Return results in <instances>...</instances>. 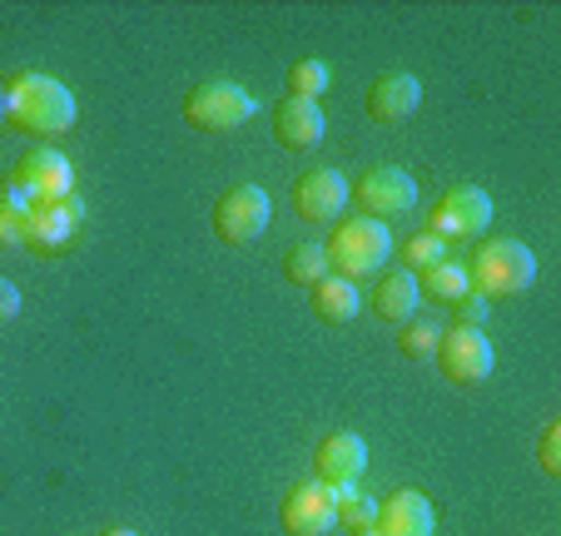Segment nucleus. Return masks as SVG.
<instances>
[{
    "instance_id": "26",
    "label": "nucleus",
    "mask_w": 561,
    "mask_h": 536,
    "mask_svg": "<svg viewBox=\"0 0 561 536\" xmlns=\"http://www.w3.org/2000/svg\"><path fill=\"white\" fill-rule=\"evenodd\" d=\"M537 463L547 477H561V422H547L541 432V447H537Z\"/></svg>"
},
{
    "instance_id": "7",
    "label": "nucleus",
    "mask_w": 561,
    "mask_h": 536,
    "mask_svg": "<svg viewBox=\"0 0 561 536\" xmlns=\"http://www.w3.org/2000/svg\"><path fill=\"white\" fill-rule=\"evenodd\" d=\"M437 357H443V373H447V378L462 383V388H472V383H488L492 368H497L492 338L482 333V328H453V333H443V343H437Z\"/></svg>"
},
{
    "instance_id": "1",
    "label": "nucleus",
    "mask_w": 561,
    "mask_h": 536,
    "mask_svg": "<svg viewBox=\"0 0 561 536\" xmlns=\"http://www.w3.org/2000/svg\"><path fill=\"white\" fill-rule=\"evenodd\" d=\"M11 125H21L25 135H65L75 125V95L70 84H60L55 75L21 70L11 75Z\"/></svg>"
},
{
    "instance_id": "12",
    "label": "nucleus",
    "mask_w": 561,
    "mask_h": 536,
    "mask_svg": "<svg viewBox=\"0 0 561 536\" xmlns=\"http://www.w3.org/2000/svg\"><path fill=\"white\" fill-rule=\"evenodd\" d=\"M318 482L329 487H348V482H363L368 472V442L358 432H329V437L318 442Z\"/></svg>"
},
{
    "instance_id": "20",
    "label": "nucleus",
    "mask_w": 561,
    "mask_h": 536,
    "mask_svg": "<svg viewBox=\"0 0 561 536\" xmlns=\"http://www.w3.org/2000/svg\"><path fill=\"white\" fill-rule=\"evenodd\" d=\"M417 288H423L427 298H437V304H457L462 294H472V278H467V263L443 259L437 269H427V274L417 278Z\"/></svg>"
},
{
    "instance_id": "5",
    "label": "nucleus",
    "mask_w": 561,
    "mask_h": 536,
    "mask_svg": "<svg viewBox=\"0 0 561 536\" xmlns=\"http://www.w3.org/2000/svg\"><path fill=\"white\" fill-rule=\"evenodd\" d=\"M268 219H274V204L259 184H233L219 204H214V229L224 243H254L264 239Z\"/></svg>"
},
{
    "instance_id": "29",
    "label": "nucleus",
    "mask_w": 561,
    "mask_h": 536,
    "mask_svg": "<svg viewBox=\"0 0 561 536\" xmlns=\"http://www.w3.org/2000/svg\"><path fill=\"white\" fill-rule=\"evenodd\" d=\"M0 125H11V84L0 80Z\"/></svg>"
},
{
    "instance_id": "10",
    "label": "nucleus",
    "mask_w": 561,
    "mask_h": 536,
    "mask_svg": "<svg viewBox=\"0 0 561 536\" xmlns=\"http://www.w3.org/2000/svg\"><path fill=\"white\" fill-rule=\"evenodd\" d=\"M492 224V199L477 184H453V190L437 199L433 209V229L437 239H472V233H482Z\"/></svg>"
},
{
    "instance_id": "4",
    "label": "nucleus",
    "mask_w": 561,
    "mask_h": 536,
    "mask_svg": "<svg viewBox=\"0 0 561 536\" xmlns=\"http://www.w3.org/2000/svg\"><path fill=\"white\" fill-rule=\"evenodd\" d=\"M254 110H259V100L233 80H204V84H194L190 100H184V119H190L194 129H204V135H229V129H239L244 119H254Z\"/></svg>"
},
{
    "instance_id": "30",
    "label": "nucleus",
    "mask_w": 561,
    "mask_h": 536,
    "mask_svg": "<svg viewBox=\"0 0 561 536\" xmlns=\"http://www.w3.org/2000/svg\"><path fill=\"white\" fill-rule=\"evenodd\" d=\"M105 536H139V532H129V526H110Z\"/></svg>"
},
{
    "instance_id": "23",
    "label": "nucleus",
    "mask_w": 561,
    "mask_h": 536,
    "mask_svg": "<svg viewBox=\"0 0 561 536\" xmlns=\"http://www.w3.org/2000/svg\"><path fill=\"white\" fill-rule=\"evenodd\" d=\"M339 492V522L343 526H353V532H363V526H373V516H378V502H373L368 492H363L358 482H348V487H333Z\"/></svg>"
},
{
    "instance_id": "16",
    "label": "nucleus",
    "mask_w": 561,
    "mask_h": 536,
    "mask_svg": "<svg viewBox=\"0 0 561 536\" xmlns=\"http://www.w3.org/2000/svg\"><path fill=\"white\" fill-rule=\"evenodd\" d=\"M423 304V288H417L413 269H382L378 288H373V313L388 318V323H408Z\"/></svg>"
},
{
    "instance_id": "6",
    "label": "nucleus",
    "mask_w": 561,
    "mask_h": 536,
    "mask_svg": "<svg viewBox=\"0 0 561 536\" xmlns=\"http://www.w3.org/2000/svg\"><path fill=\"white\" fill-rule=\"evenodd\" d=\"M15 184L31 194L35 204H60V199H75V164L60 155L55 145H35L21 155L15 164Z\"/></svg>"
},
{
    "instance_id": "21",
    "label": "nucleus",
    "mask_w": 561,
    "mask_h": 536,
    "mask_svg": "<svg viewBox=\"0 0 561 536\" xmlns=\"http://www.w3.org/2000/svg\"><path fill=\"white\" fill-rule=\"evenodd\" d=\"M284 274L294 278V284L313 288L318 278L333 274V269H329V249H323V243H294V249L284 253Z\"/></svg>"
},
{
    "instance_id": "3",
    "label": "nucleus",
    "mask_w": 561,
    "mask_h": 536,
    "mask_svg": "<svg viewBox=\"0 0 561 536\" xmlns=\"http://www.w3.org/2000/svg\"><path fill=\"white\" fill-rule=\"evenodd\" d=\"M329 249V269L333 274H343V278H373V274H382L388 269V259H392V229L382 219H343L339 229H333V239L323 243Z\"/></svg>"
},
{
    "instance_id": "22",
    "label": "nucleus",
    "mask_w": 561,
    "mask_h": 536,
    "mask_svg": "<svg viewBox=\"0 0 561 536\" xmlns=\"http://www.w3.org/2000/svg\"><path fill=\"white\" fill-rule=\"evenodd\" d=\"M329 84H333V70L329 60H298L294 70H288V90H294L298 100H318V95H329Z\"/></svg>"
},
{
    "instance_id": "17",
    "label": "nucleus",
    "mask_w": 561,
    "mask_h": 536,
    "mask_svg": "<svg viewBox=\"0 0 561 536\" xmlns=\"http://www.w3.org/2000/svg\"><path fill=\"white\" fill-rule=\"evenodd\" d=\"M80 219H85V204H80V199L35 204L31 224H25V243H35V249H60V243L75 233V224H80Z\"/></svg>"
},
{
    "instance_id": "11",
    "label": "nucleus",
    "mask_w": 561,
    "mask_h": 536,
    "mask_svg": "<svg viewBox=\"0 0 561 536\" xmlns=\"http://www.w3.org/2000/svg\"><path fill=\"white\" fill-rule=\"evenodd\" d=\"M348 199H353V190L339 169H308V174L294 184V209L304 214L308 224L339 219V214L348 209Z\"/></svg>"
},
{
    "instance_id": "8",
    "label": "nucleus",
    "mask_w": 561,
    "mask_h": 536,
    "mask_svg": "<svg viewBox=\"0 0 561 536\" xmlns=\"http://www.w3.org/2000/svg\"><path fill=\"white\" fill-rule=\"evenodd\" d=\"M284 532L288 536H329L339 526V492L329 482H298L294 492L284 497Z\"/></svg>"
},
{
    "instance_id": "2",
    "label": "nucleus",
    "mask_w": 561,
    "mask_h": 536,
    "mask_svg": "<svg viewBox=\"0 0 561 536\" xmlns=\"http://www.w3.org/2000/svg\"><path fill=\"white\" fill-rule=\"evenodd\" d=\"M467 278L482 298H517L537 284V253L522 239H488L467 263Z\"/></svg>"
},
{
    "instance_id": "18",
    "label": "nucleus",
    "mask_w": 561,
    "mask_h": 536,
    "mask_svg": "<svg viewBox=\"0 0 561 536\" xmlns=\"http://www.w3.org/2000/svg\"><path fill=\"white\" fill-rule=\"evenodd\" d=\"M313 313L323 323H353L363 313V288L343 274H329L313 284Z\"/></svg>"
},
{
    "instance_id": "9",
    "label": "nucleus",
    "mask_w": 561,
    "mask_h": 536,
    "mask_svg": "<svg viewBox=\"0 0 561 536\" xmlns=\"http://www.w3.org/2000/svg\"><path fill=\"white\" fill-rule=\"evenodd\" d=\"M358 204H363V214H368V219H382V224L403 219V214L417 209V179L408 174V169L382 164V169H373V174H363Z\"/></svg>"
},
{
    "instance_id": "13",
    "label": "nucleus",
    "mask_w": 561,
    "mask_h": 536,
    "mask_svg": "<svg viewBox=\"0 0 561 536\" xmlns=\"http://www.w3.org/2000/svg\"><path fill=\"white\" fill-rule=\"evenodd\" d=\"M433 526H437L433 502L417 487L392 492L388 502H378V516H373V532L378 536H433Z\"/></svg>"
},
{
    "instance_id": "25",
    "label": "nucleus",
    "mask_w": 561,
    "mask_h": 536,
    "mask_svg": "<svg viewBox=\"0 0 561 536\" xmlns=\"http://www.w3.org/2000/svg\"><path fill=\"white\" fill-rule=\"evenodd\" d=\"M437 343H443V328H437V323H413L403 333V353L408 357H433Z\"/></svg>"
},
{
    "instance_id": "24",
    "label": "nucleus",
    "mask_w": 561,
    "mask_h": 536,
    "mask_svg": "<svg viewBox=\"0 0 561 536\" xmlns=\"http://www.w3.org/2000/svg\"><path fill=\"white\" fill-rule=\"evenodd\" d=\"M443 259H447V239H437V233H417V239L403 243V269H413V274H427Z\"/></svg>"
},
{
    "instance_id": "31",
    "label": "nucleus",
    "mask_w": 561,
    "mask_h": 536,
    "mask_svg": "<svg viewBox=\"0 0 561 536\" xmlns=\"http://www.w3.org/2000/svg\"><path fill=\"white\" fill-rule=\"evenodd\" d=\"M353 536H378V532H373V526H363V532H353Z\"/></svg>"
},
{
    "instance_id": "28",
    "label": "nucleus",
    "mask_w": 561,
    "mask_h": 536,
    "mask_svg": "<svg viewBox=\"0 0 561 536\" xmlns=\"http://www.w3.org/2000/svg\"><path fill=\"white\" fill-rule=\"evenodd\" d=\"M15 313H21V288H15L11 278L0 274V323H11Z\"/></svg>"
},
{
    "instance_id": "15",
    "label": "nucleus",
    "mask_w": 561,
    "mask_h": 536,
    "mask_svg": "<svg viewBox=\"0 0 561 536\" xmlns=\"http://www.w3.org/2000/svg\"><path fill=\"white\" fill-rule=\"evenodd\" d=\"M323 135H329V115H323V105H318V100H298V95L278 100L274 139L284 149H313Z\"/></svg>"
},
{
    "instance_id": "27",
    "label": "nucleus",
    "mask_w": 561,
    "mask_h": 536,
    "mask_svg": "<svg viewBox=\"0 0 561 536\" xmlns=\"http://www.w3.org/2000/svg\"><path fill=\"white\" fill-rule=\"evenodd\" d=\"M453 308H457V328H482L488 323V313H492V304L482 294H462Z\"/></svg>"
},
{
    "instance_id": "14",
    "label": "nucleus",
    "mask_w": 561,
    "mask_h": 536,
    "mask_svg": "<svg viewBox=\"0 0 561 536\" xmlns=\"http://www.w3.org/2000/svg\"><path fill=\"white\" fill-rule=\"evenodd\" d=\"M417 105H423V84H417V75H408V70L378 75L368 90V115L382 119V125H403L408 115H417Z\"/></svg>"
},
{
    "instance_id": "19",
    "label": "nucleus",
    "mask_w": 561,
    "mask_h": 536,
    "mask_svg": "<svg viewBox=\"0 0 561 536\" xmlns=\"http://www.w3.org/2000/svg\"><path fill=\"white\" fill-rule=\"evenodd\" d=\"M31 209H35L31 194H25L15 179H5V184H0V243H25Z\"/></svg>"
}]
</instances>
